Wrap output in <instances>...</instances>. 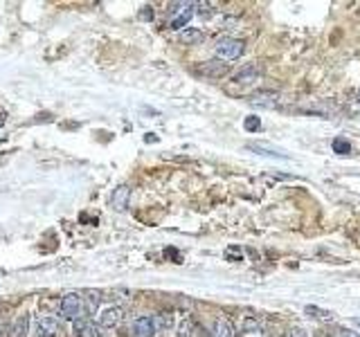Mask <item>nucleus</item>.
Returning a JSON list of instances; mask_svg holds the SVG:
<instances>
[{
	"label": "nucleus",
	"instance_id": "11",
	"mask_svg": "<svg viewBox=\"0 0 360 337\" xmlns=\"http://www.w3.org/2000/svg\"><path fill=\"white\" fill-rule=\"evenodd\" d=\"M124 319V310L122 308H108V310L101 312V319L99 324L104 326V328H115V326H120Z\"/></svg>",
	"mask_w": 360,
	"mask_h": 337
},
{
	"label": "nucleus",
	"instance_id": "18",
	"mask_svg": "<svg viewBox=\"0 0 360 337\" xmlns=\"http://www.w3.org/2000/svg\"><path fill=\"white\" fill-rule=\"evenodd\" d=\"M88 326H90V319H88V317H79V319H75V324H72L75 337H83V335H86Z\"/></svg>",
	"mask_w": 360,
	"mask_h": 337
},
{
	"label": "nucleus",
	"instance_id": "6",
	"mask_svg": "<svg viewBox=\"0 0 360 337\" xmlns=\"http://www.w3.org/2000/svg\"><path fill=\"white\" fill-rule=\"evenodd\" d=\"M61 335V326L56 319L52 317H43L36 322V328H34V337H59Z\"/></svg>",
	"mask_w": 360,
	"mask_h": 337
},
{
	"label": "nucleus",
	"instance_id": "17",
	"mask_svg": "<svg viewBox=\"0 0 360 337\" xmlns=\"http://www.w3.org/2000/svg\"><path fill=\"white\" fill-rule=\"evenodd\" d=\"M27 324H30V319H27V317L16 319V324H14V328H11L9 337H27Z\"/></svg>",
	"mask_w": 360,
	"mask_h": 337
},
{
	"label": "nucleus",
	"instance_id": "1",
	"mask_svg": "<svg viewBox=\"0 0 360 337\" xmlns=\"http://www.w3.org/2000/svg\"><path fill=\"white\" fill-rule=\"evenodd\" d=\"M245 50V43L239 41V38H232V36H223L216 41V56L221 61H236Z\"/></svg>",
	"mask_w": 360,
	"mask_h": 337
},
{
	"label": "nucleus",
	"instance_id": "15",
	"mask_svg": "<svg viewBox=\"0 0 360 337\" xmlns=\"http://www.w3.org/2000/svg\"><path fill=\"white\" fill-rule=\"evenodd\" d=\"M180 41L183 43H200L202 32L196 30V27H187V30H183V34H180Z\"/></svg>",
	"mask_w": 360,
	"mask_h": 337
},
{
	"label": "nucleus",
	"instance_id": "12",
	"mask_svg": "<svg viewBox=\"0 0 360 337\" xmlns=\"http://www.w3.org/2000/svg\"><path fill=\"white\" fill-rule=\"evenodd\" d=\"M214 337H236V330H234V324L230 319H216L214 324Z\"/></svg>",
	"mask_w": 360,
	"mask_h": 337
},
{
	"label": "nucleus",
	"instance_id": "28",
	"mask_svg": "<svg viewBox=\"0 0 360 337\" xmlns=\"http://www.w3.org/2000/svg\"><path fill=\"white\" fill-rule=\"evenodd\" d=\"M353 324H356V326H360V317H356V319H353Z\"/></svg>",
	"mask_w": 360,
	"mask_h": 337
},
{
	"label": "nucleus",
	"instance_id": "9",
	"mask_svg": "<svg viewBox=\"0 0 360 337\" xmlns=\"http://www.w3.org/2000/svg\"><path fill=\"white\" fill-rule=\"evenodd\" d=\"M198 72L200 75H205V77H223L225 72H228V63L225 61H221V59H214V61H207V63H202L200 67H198Z\"/></svg>",
	"mask_w": 360,
	"mask_h": 337
},
{
	"label": "nucleus",
	"instance_id": "19",
	"mask_svg": "<svg viewBox=\"0 0 360 337\" xmlns=\"http://www.w3.org/2000/svg\"><path fill=\"white\" fill-rule=\"evenodd\" d=\"M153 324H155V330H167V328H171L173 319H171V315H155Z\"/></svg>",
	"mask_w": 360,
	"mask_h": 337
},
{
	"label": "nucleus",
	"instance_id": "26",
	"mask_svg": "<svg viewBox=\"0 0 360 337\" xmlns=\"http://www.w3.org/2000/svg\"><path fill=\"white\" fill-rule=\"evenodd\" d=\"M340 337H360V333H353V330H349V328H342Z\"/></svg>",
	"mask_w": 360,
	"mask_h": 337
},
{
	"label": "nucleus",
	"instance_id": "2",
	"mask_svg": "<svg viewBox=\"0 0 360 337\" xmlns=\"http://www.w3.org/2000/svg\"><path fill=\"white\" fill-rule=\"evenodd\" d=\"M61 315L65 319H79L83 317V297L79 292H68V295L61 299Z\"/></svg>",
	"mask_w": 360,
	"mask_h": 337
},
{
	"label": "nucleus",
	"instance_id": "13",
	"mask_svg": "<svg viewBox=\"0 0 360 337\" xmlns=\"http://www.w3.org/2000/svg\"><path fill=\"white\" fill-rule=\"evenodd\" d=\"M304 312H306L311 319H320V322H331V319H333V312L324 310V308H320V306H306Z\"/></svg>",
	"mask_w": 360,
	"mask_h": 337
},
{
	"label": "nucleus",
	"instance_id": "14",
	"mask_svg": "<svg viewBox=\"0 0 360 337\" xmlns=\"http://www.w3.org/2000/svg\"><path fill=\"white\" fill-rule=\"evenodd\" d=\"M99 301H101L99 292H95V295H88V297H83V317H90V315H93L95 310H97Z\"/></svg>",
	"mask_w": 360,
	"mask_h": 337
},
{
	"label": "nucleus",
	"instance_id": "21",
	"mask_svg": "<svg viewBox=\"0 0 360 337\" xmlns=\"http://www.w3.org/2000/svg\"><path fill=\"white\" fill-rule=\"evenodd\" d=\"M83 337H108V333H106V328L101 324L90 322V326H88V330H86V335H83Z\"/></svg>",
	"mask_w": 360,
	"mask_h": 337
},
{
	"label": "nucleus",
	"instance_id": "3",
	"mask_svg": "<svg viewBox=\"0 0 360 337\" xmlns=\"http://www.w3.org/2000/svg\"><path fill=\"white\" fill-rule=\"evenodd\" d=\"M196 3H178L173 5L171 11H173V18H171V30H183L185 25L191 20V16L196 14Z\"/></svg>",
	"mask_w": 360,
	"mask_h": 337
},
{
	"label": "nucleus",
	"instance_id": "24",
	"mask_svg": "<svg viewBox=\"0 0 360 337\" xmlns=\"http://www.w3.org/2000/svg\"><path fill=\"white\" fill-rule=\"evenodd\" d=\"M196 9H198L196 14H198L200 18H212V16H214V7H212V5H207V3L196 5Z\"/></svg>",
	"mask_w": 360,
	"mask_h": 337
},
{
	"label": "nucleus",
	"instance_id": "25",
	"mask_svg": "<svg viewBox=\"0 0 360 337\" xmlns=\"http://www.w3.org/2000/svg\"><path fill=\"white\" fill-rule=\"evenodd\" d=\"M290 337H311V333H308L306 328H292Z\"/></svg>",
	"mask_w": 360,
	"mask_h": 337
},
{
	"label": "nucleus",
	"instance_id": "27",
	"mask_svg": "<svg viewBox=\"0 0 360 337\" xmlns=\"http://www.w3.org/2000/svg\"><path fill=\"white\" fill-rule=\"evenodd\" d=\"M153 16V11H151V7H144V11H142V18H151Z\"/></svg>",
	"mask_w": 360,
	"mask_h": 337
},
{
	"label": "nucleus",
	"instance_id": "20",
	"mask_svg": "<svg viewBox=\"0 0 360 337\" xmlns=\"http://www.w3.org/2000/svg\"><path fill=\"white\" fill-rule=\"evenodd\" d=\"M331 146H333V151H335V153H340V155H349V153H351V144H349L347 139H342V137H335Z\"/></svg>",
	"mask_w": 360,
	"mask_h": 337
},
{
	"label": "nucleus",
	"instance_id": "8",
	"mask_svg": "<svg viewBox=\"0 0 360 337\" xmlns=\"http://www.w3.org/2000/svg\"><path fill=\"white\" fill-rule=\"evenodd\" d=\"M155 333L153 317H138L133 322V337H153Z\"/></svg>",
	"mask_w": 360,
	"mask_h": 337
},
{
	"label": "nucleus",
	"instance_id": "29",
	"mask_svg": "<svg viewBox=\"0 0 360 337\" xmlns=\"http://www.w3.org/2000/svg\"><path fill=\"white\" fill-rule=\"evenodd\" d=\"M356 101H358V104H360V92H358V99H356Z\"/></svg>",
	"mask_w": 360,
	"mask_h": 337
},
{
	"label": "nucleus",
	"instance_id": "16",
	"mask_svg": "<svg viewBox=\"0 0 360 337\" xmlns=\"http://www.w3.org/2000/svg\"><path fill=\"white\" fill-rule=\"evenodd\" d=\"M261 317H255V315H250V317L243 319V333H259L261 330Z\"/></svg>",
	"mask_w": 360,
	"mask_h": 337
},
{
	"label": "nucleus",
	"instance_id": "22",
	"mask_svg": "<svg viewBox=\"0 0 360 337\" xmlns=\"http://www.w3.org/2000/svg\"><path fill=\"white\" fill-rule=\"evenodd\" d=\"M178 337H194V324H191V319H183V322H180Z\"/></svg>",
	"mask_w": 360,
	"mask_h": 337
},
{
	"label": "nucleus",
	"instance_id": "5",
	"mask_svg": "<svg viewBox=\"0 0 360 337\" xmlns=\"http://www.w3.org/2000/svg\"><path fill=\"white\" fill-rule=\"evenodd\" d=\"M261 65L259 63H250L245 67H241L239 72L234 75V83H239V86H250V83L259 81V77H261Z\"/></svg>",
	"mask_w": 360,
	"mask_h": 337
},
{
	"label": "nucleus",
	"instance_id": "10",
	"mask_svg": "<svg viewBox=\"0 0 360 337\" xmlns=\"http://www.w3.org/2000/svg\"><path fill=\"white\" fill-rule=\"evenodd\" d=\"M128 198H131V189L126 184H120L115 191H112V198H110V205L115 207L117 211H124L128 207Z\"/></svg>",
	"mask_w": 360,
	"mask_h": 337
},
{
	"label": "nucleus",
	"instance_id": "4",
	"mask_svg": "<svg viewBox=\"0 0 360 337\" xmlns=\"http://www.w3.org/2000/svg\"><path fill=\"white\" fill-rule=\"evenodd\" d=\"M248 104L255 106V108H277L279 106V92H273V90H259L255 92Z\"/></svg>",
	"mask_w": 360,
	"mask_h": 337
},
{
	"label": "nucleus",
	"instance_id": "7",
	"mask_svg": "<svg viewBox=\"0 0 360 337\" xmlns=\"http://www.w3.org/2000/svg\"><path fill=\"white\" fill-rule=\"evenodd\" d=\"M248 149L255 151L257 155H263V157H275V160H292L288 153H284V151L279 149H273L270 144H261V142H250L248 144Z\"/></svg>",
	"mask_w": 360,
	"mask_h": 337
},
{
	"label": "nucleus",
	"instance_id": "23",
	"mask_svg": "<svg viewBox=\"0 0 360 337\" xmlns=\"http://www.w3.org/2000/svg\"><path fill=\"white\" fill-rule=\"evenodd\" d=\"M243 126H245V131L257 133V131H261V119H259V117H245Z\"/></svg>",
	"mask_w": 360,
	"mask_h": 337
}]
</instances>
